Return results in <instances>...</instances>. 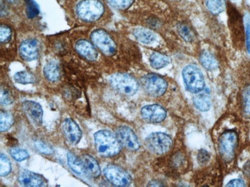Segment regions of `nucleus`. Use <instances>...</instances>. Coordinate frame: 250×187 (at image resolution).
<instances>
[{
    "instance_id": "obj_1",
    "label": "nucleus",
    "mask_w": 250,
    "mask_h": 187,
    "mask_svg": "<svg viewBox=\"0 0 250 187\" xmlns=\"http://www.w3.org/2000/svg\"><path fill=\"white\" fill-rule=\"evenodd\" d=\"M94 140L96 150L102 157H114L121 150V144L116 135L107 130L96 132Z\"/></svg>"
},
{
    "instance_id": "obj_2",
    "label": "nucleus",
    "mask_w": 250,
    "mask_h": 187,
    "mask_svg": "<svg viewBox=\"0 0 250 187\" xmlns=\"http://www.w3.org/2000/svg\"><path fill=\"white\" fill-rule=\"evenodd\" d=\"M238 146V134L233 130L223 132L219 138V151L225 163L232 162L236 156Z\"/></svg>"
},
{
    "instance_id": "obj_3",
    "label": "nucleus",
    "mask_w": 250,
    "mask_h": 187,
    "mask_svg": "<svg viewBox=\"0 0 250 187\" xmlns=\"http://www.w3.org/2000/svg\"><path fill=\"white\" fill-rule=\"evenodd\" d=\"M104 5L99 0H83L76 7V14L85 22L98 20L104 13Z\"/></svg>"
},
{
    "instance_id": "obj_4",
    "label": "nucleus",
    "mask_w": 250,
    "mask_h": 187,
    "mask_svg": "<svg viewBox=\"0 0 250 187\" xmlns=\"http://www.w3.org/2000/svg\"><path fill=\"white\" fill-rule=\"evenodd\" d=\"M109 83L115 90L124 95L132 96L139 89V83L128 74H115L109 77Z\"/></svg>"
},
{
    "instance_id": "obj_5",
    "label": "nucleus",
    "mask_w": 250,
    "mask_h": 187,
    "mask_svg": "<svg viewBox=\"0 0 250 187\" xmlns=\"http://www.w3.org/2000/svg\"><path fill=\"white\" fill-rule=\"evenodd\" d=\"M183 78L187 89L192 93L201 92L205 87V81L201 70L195 65H188L183 70Z\"/></svg>"
},
{
    "instance_id": "obj_6",
    "label": "nucleus",
    "mask_w": 250,
    "mask_h": 187,
    "mask_svg": "<svg viewBox=\"0 0 250 187\" xmlns=\"http://www.w3.org/2000/svg\"><path fill=\"white\" fill-rule=\"evenodd\" d=\"M146 144L151 152L162 155L170 150L172 146V140L167 133L155 132L146 137Z\"/></svg>"
},
{
    "instance_id": "obj_7",
    "label": "nucleus",
    "mask_w": 250,
    "mask_h": 187,
    "mask_svg": "<svg viewBox=\"0 0 250 187\" xmlns=\"http://www.w3.org/2000/svg\"><path fill=\"white\" fill-rule=\"evenodd\" d=\"M144 91L152 97H160L167 92V83L164 78L154 74H149L142 78Z\"/></svg>"
},
{
    "instance_id": "obj_8",
    "label": "nucleus",
    "mask_w": 250,
    "mask_h": 187,
    "mask_svg": "<svg viewBox=\"0 0 250 187\" xmlns=\"http://www.w3.org/2000/svg\"><path fill=\"white\" fill-rule=\"evenodd\" d=\"M91 39L102 53L105 56H113L116 52V45L105 31L98 29L91 34Z\"/></svg>"
},
{
    "instance_id": "obj_9",
    "label": "nucleus",
    "mask_w": 250,
    "mask_h": 187,
    "mask_svg": "<svg viewBox=\"0 0 250 187\" xmlns=\"http://www.w3.org/2000/svg\"><path fill=\"white\" fill-rule=\"evenodd\" d=\"M104 173L108 181L116 187H128L132 182L129 173L118 166H107Z\"/></svg>"
},
{
    "instance_id": "obj_10",
    "label": "nucleus",
    "mask_w": 250,
    "mask_h": 187,
    "mask_svg": "<svg viewBox=\"0 0 250 187\" xmlns=\"http://www.w3.org/2000/svg\"><path fill=\"white\" fill-rule=\"evenodd\" d=\"M119 142L125 149L130 151H136L140 148V141L135 132L126 126L120 127L116 132Z\"/></svg>"
},
{
    "instance_id": "obj_11",
    "label": "nucleus",
    "mask_w": 250,
    "mask_h": 187,
    "mask_svg": "<svg viewBox=\"0 0 250 187\" xmlns=\"http://www.w3.org/2000/svg\"><path fill=\"white\" fill-rule=\"evenodd\" d=\"M61 128L65 140L70 145L74 146L80 143L82 138L81 130L73 119L67 118L64 120Z\"/></svg>"
},
{
    "instance_id": "obj_12",
    "label": "nucleus",
    "mask_w": 250,
    "mask_h": 187,
    "mask_svg": "<svg viewBox=\"0 0 250 187\" xmlns=\"http://www.w3.org/2000/svg\"><path fill=\"white\" fill-rule=\"evenodd\" d=\"M141 116L147 122L159 124L167 117V111L160 105H146L141 109Z\"/></svg>"
},
{
    "instance_id": "obj_13",
    "label": "nucleus",
    "mask_w": 250,
    "mask_h": 187,
    "mask_svg": "<svg viewBox=\"0 0 250 187\" xmlns=\"http://www.w3.org/2000/svg\"><path fill=\"white\" fill-rule=\"evenodd\" d=\"M22 109L29 121L34 126L40 127L42 125L43 111L40 104L33 101H25L22 103Z\"/></svg>"
},
{
    "instance_id": "obj_14",
    "label": "nucleus",
    "mask_w": 250,
    "mask_h": 187,
    "mask_svg": "<svg viewBox=\"0 0 250 187\" xmlns=\"http://www.w3.org/2000/svg\"><path fill=\"white\" fill-rule=\"evenodd\" d=\"M229 23L232 32V38L238 43H243V26L241 17L235 8L229 9Z\"/></svg>"
},
{
    "instance_id": "obj_15",
    "label": "nucleus",
    "mask_w": 250,
    "mask_h": 187,
    "mask_svg": "<svg viewBox=\"0 0 250 187\" xmlns=\"http://www.w3.org/2000/svg\"><path fill=\"white\" fill-rule=\"evenodd\" d=\"M20 56L25 61L37 59L40 55V42L36 39H27L22 41L19 48Z\"/></svg>"
},
{
    "instance_id": "obj_16",
    "label": "nucleus",
    "mask_w": 250,
    "mask_h": 187,
    "mask_svg": "<svg viewBox=\"0 0 250 187\" xmlns=\"http://www.w3.org/2000/svg\"><path fill=\"white\" fill-rule=\"evenodd\" d=\"M18 181L23 187H40L47 185V182L43 176L25 169L20 171Z\"/></svg>"
},
{
    "instance_id": "obj_17",
    "label": "nucleus",
    "mask_w": 250,
    "mask_h": 187,
    "mask_svg": "<svg viewBox=\"0 0 250 187\" xmlns=\"http://www.w3.org/2000/svg\"><path fill=\"white\" fill-rule=\"evenodd\" d=\"M76 50L80 56L88 61H94L97 59L98 53L93 44L86 40H80L76 43Z\"/></svg>"
},
{
    "instance_id": "obj_18",
    "label": "nucleus",
    "mask_w": 250,
    "mask_h": 187,
    "mask_svg": "<svg viewBox=\"0 0 250 187\" xmlns=\"http://www.w3.org/2000/svg\"><path fill=\"white\" fill-rule=\"evenodd\" d=\"M82 164L83 167L84 173L87 176L93 177V178H97L101 174V169L98 162L96 161L94 157H92L91 155L84 154L82 156Z\"/></svg>"
},
{
    "instance_id": "obj_19",
    "label": "nucleus",
    "mask_w": 250,
    "mask_h": 187,
    "mask_svg": "<svg viewBox=\"0 0 250 187\" xmlns=\"http://www.w3.org/2000/svg\"><path fill=\"white\" fill-rule=\"evenodd\" d=\"M193 103L196 108L200 112H208L211 107V95L209 90L206 88L198 92L193 98Z\"/></svg>"
},
{
    "instance_id": "obj_20",
    "label": "nucleus",
    "mask_w": 250,
    "mask_h": 187,
    "mask_svg": "<svg viewBox=\"0 0 250 187\" xmlns=\"http://www.w3.org/2000/svg\"><path fill=\"white\" fill-rule=\"evenodd\" d=\"M43 74L45 79L51 82H56L60 78V69L58 62L51 61L44 67Z\"/></svg>"
},
{
    "instance_id": "obj_21",
    "label": "nucleus",
    "mask_w": 250,
    "mask_h": 187,
    "mask_svg": "<svg viewBox=\"0 0 250 187\" xmlns=\"http://www.w3.org/2000/svg\"><path fill=\"white\" fill-rule=\"evenodd\" d=\"M132 34L138 41L144 44H151L156 39V35L153 32L144 28H137L132 32Z\"/></svg>"
},
{
    "instance_id": "obj_22",
    "label": "nucleus",
    "mask_w": 250,
    "mask_h": 187,
    "mask_svg": "<svg viewBox=\"0 0 250 187\" xmlns=\"http://www.w3.org/2000/svg\"><path fill=\"white\" fill-rule=\"evenodd\" d=\"M149 61H150L151 66L155 69H163L170 63L169 57L159 53H152Z\"/></svg>"
},
{
    "instance_id": "obj_23",
    "label": "nucleus",
    "mask_w": 250,
    "mask_h": 187,
    "mask_svg": "<svg viewBox=\"0 0 250 187\" xmlns=\"http://www.w3.org/2000/svg\"><path fill=\"white\" fill-rule=\"evenodd\" d=\"M200 62L207 70L212 71L217 69V61L211 53L207 51H204L200 56Z\"/></svg>"
},
{
    "instance_id": "obj_24",
    "label": "nucleus",
    "mask_w": 250,
    "mask_h": 187,
    "mask_svg": "<svg viewBox=\"0 0 250 187\" xmlns=\"http://www.w3.org/2000/svg\"><path fill=\"white\" fill-rule=\"evenodd\" d=\"M67 162L69 168L76 174L83 175L84 173L83 167L82 164L81 160L77 158L74 153L69 152L67 153Z\"/></svg>"
},
{
    "instance_id": "obj_25",
    "label": "nucleus",
    "mask_w": 250,
    "mask_h": 187,
    "mask_svg": "<svg viewBox=\"0 0 250 187\" xmlns=\"http://www.w3.org/2000/svg\"><path fill=\"white\" fill-rule=\"evenodd\" d=\"M13 115L9 112L6 111H1L0 112V131L1 132L7 131L13 126Z\"/></svg>"
},
{
    "instance_id": "obj_26",
    "label": "nucleus",
    "mask_w": 250,
    "mask_h": 187,
    "mask_svg": "<svg viewBox=\"0 0 250 187\" xmlns=\"http://www.w3.org/2000/svg\"><path fill=\"white\" fill-rule=\"evenodd\" d=\"M14 80L16 82L22 85L33 84L36 81V77L30 72L27 71H22L16 73L14 75Z\"/></svg>"
},
{
    "instance_id": "obj_27",
    "label": "nucleus",
    "mask_w": 250,
    "mask_h": 187,
    "mask_svg": "<svg viewBox=\"0 0 250 187\" xmlns=\"http://www.w3.org/2000/svg\"><path fill=\"white\" fill-rule=\"evenodd\" d=\"M243 115L247 118H250V85L245 88L242 95Z\"/></svg>"
},
{
    "instance_id": "obj_28",
    "label": "nucleus",
    "mask_w": 250,
    "mask_h": 187,
    "mask_svg": "<svg viewBox=\"0 0 250 187\" xmlns=\"http://www.w3.org/2000/svg\"><path fill=\"white\" fill-rule=\"evenodd\" d=\"M207 8L213 14H219L225 9V0H206Z\"/></svg>"
},
{
    "instance_id": "obj_29",
    "label": "nucleus",
    "mask_w": 250,
    "mask_h": 187,
    "mask_svg": "<svg viewBox=\"0 0 250 187\" xmlns=\"http://www.w3.org/2000/svg\"><path fill=\"white\" fill-rule=\"evenodd\" d=\"M11 169L10 160L4 153H1L0 155V175L2 177L6 176L10 173Z\"/></svg>"
},
{
    "instance_id": "obj_30",
    "label": "nucleus",
    "mask_w": 250,
    "mask_h": 187,
    "mask_svg": "<svg viewBox=\"0 0 250 187\" xmlns=\"http://www.w3.org/2000/svg\"><path fill=\"white\" fill-rule=\"evenodd\" d=\"M12 157L18 162H22L29 157V153L25 149L20 148H13L9 150Z\"/></svg>"
},
{
    "instance_id": "obj_31",
    "label": "nucleus",
    "mask_w": 250,
    "mask_h": 187,
    "mask_svg": "<svg viewBox=\"0 0 250 187\" xmlns=\"http://www.w3.org/2000/svg\"><path fill=\"white\" fill-rule=\"evenodd\" d=\"M25 6L28 18H34L40 13L38 5L33 0H25Z\"/></svg>"
},
{
    "instance_id": "obj_32",
    "label": "nucleus",
    "mask_w": 250,
    "mask_h": 187,
    "mask_svg": "<svg viewBox=\"0 0 250 187\" xmlns=\"http://www.w3.org/2000/svg\"><path fill=\"white\" fill-rule=\"evenodd\" d=\"M178 32L183 39L187 41H192L194 39V34L190 28L185 24H181L178 27Z\"/></svg>"
},
{
    "instance_id": "obj_33",
    "label": "nucleus",
    "mask_w": 250,
    "mask_h": 187,
    "mask_svg": "<svg viewBox=\"0 0 250 187\" xmlns=\"http://www.w3.org/2000/svg\"><path fill=\"white\" fill-rule=\"evenodd\" d=\"M1 105L2 106H8L11 105L13 101V97L12 96L11 92L7 88L2 87L1 88Z\"/></svg>"
},
{
    "instance_id": "obj_34",
    "label": "nucleus",
    "mask_w": 250,
    "mask_h": 187,
    "mask_svg": "<svg viewBox=\"0 0 250 187\" xmlns=\"http://www.w3.org/2000/svg\"><path fill=\"white\" fill-rule=\"evenodd\" d=\"M35 148L42 154H52L53 153V149L51 148L47 144H45L43 141L41 140H37L35 141Z\"/></svg>"
},
{
    "instance_id": "obj_35",
    "label": "nucleus",
    "mask_w": 250,
    "mask_h": 187,
    "mask_svg": "<svg viewBox=\"0 0 250 187\" xmlns=\"http://www.w3.org/2000/svg\"><path fill=\"white\" fill-rule=\"evenodd\" d=\"M111 6L116 9H125L132 5L134 0H107Z\"/></svg>"
},
{
    "instance_id": "obj_36",
    "label": "nucleus",
    "mask_w": 250,
    "mask_h": 187,
    "mask_svg": "<svg viewBox=\"0 0 250 187\" xmlns=\"http://www.w3.org/2000/svg\"><path fill=\"white\" fill-rule=\"evenodd\" d=\"M12 30L7 25H2L0 27V41L1 43H6L11 38Z\"/></svg>"
},
{
    "instance_id": "obj_37",
    "label": "nucleus",
    "mask_w": 250,
    "mask_h": 187,
    "mask_svg": "<svg viewBox=\"0 0 250 187\" xmlns=\"http://www.w3.org/2000/svg\"><path fill=\"white\" fill-rule=\"evenodd\" d=\"M245 27L247 36V50L250 54V15L247 14L245 17Z\"/></svg>"
},
{
    "instance_id": "obj_38",
    "label": "nucleus",
    "mask_w": 250,
    "mask_h": 187,
    "mask_svg": "<svg viewBox=\"0 0 250 187\" xmlns=\"http://www.w3.org/2000/svg\"><path fill=\"white\" fill-rule=\"evenodd\" d=\"M209 159H210V155H209V153H208L205 150H201L199 152V154H198V160H199V162H200V164H207V163L208 162Z\"/></svg>"
},
{
    "instance_id": "obj_39",
    "label": "nucleus",
    "mask_w": 250,
    "mask_h": 187,
    "mask_svg": "<svg viewBox=\"0 0 250 187\" xmlns=\"http://www.w3.org/2000/svg\"><path fill=\"white\" fill-rule=\"evenodd\" d=\"M245 182L241 179H235L227 184V187H245Z\"/></svg>"
}]
</instances>
